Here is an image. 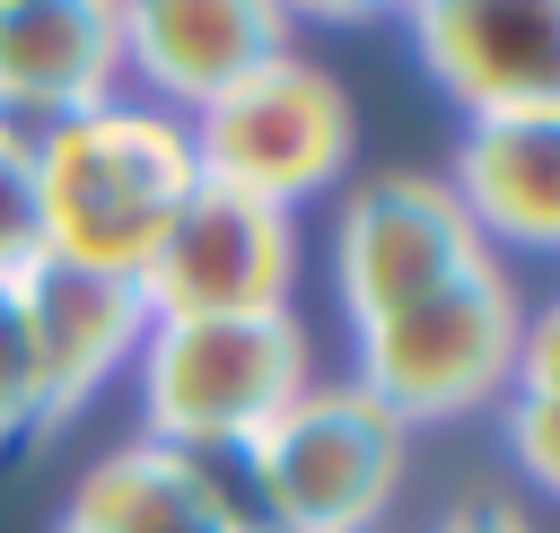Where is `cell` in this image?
I'll return each mask as SVG.
<instances>
[{
    "instance_id": "20",
    "label": "cell",
    "mask_w": 560,
    "mask_h": 533,
    "mask_svg": "<svg viewBox=\"0 0 560 533\" xmlns=\"http://www.w3.org/2000/svg\"><path fill=\"white\" fill-rule=\"evenodd\" d=\"M245 533H262V524H245Z\"/></svg>"
},
{
    "instance_id": "10",
    "label": "cell",
    "mask_w": 560,
    "mask_h": 533,
    "mask_svg": "<svg viewBox=\"0 0 560 533\" xmlns=\"http://www.w3.org/2000/svg\"><path fill=\"white\" fill-rule=\"evenodd\" d=\"M122 96V9L114 0H0V122L52 131Z\"/></svg>"
},
{
    "instance_id": "11",
    "label": "cell",
    "mask_w": 560,
    "mask_h": 533,
    "mask_svg": "<svg viewBox=\"0 0 560 533\" xmlns=\"http://www.w3.org/2000/svg\"><path fill=\"white\" fill-rule=\"evenodd\" d=\"M18 315H26V350H35V393H44V428L88 411L105 393L114 367L140 358L149 341V306L131 280L105 271H70V262H35L18 280Z\"/></svg>"
},
{
    "instance_id": "8",
    "label": "cell",
    "mask_w": 560,
    "mask_h": 533,
    "mask_svg": "<svg viewBox=\"0 0 560 533\" xmlns=\"http://www.w3.org/2000/svg\"><path fill=\"white\" fill-rule=\"evenodd\" d=\"M289 61V9L271 0H149L122 9V79L158 114L192 122L219 96H236L254 70Z\"/></svg>"
},
{
    "instance_id": "16",
    "label": "cell",
    "mask_w": 560,
    "mask_h": 533,
    "mask_svg": "<svg viewBox=\"0 0 560 533\" xmlns=\"http://www.w3.org/2000/svg\"><path fill=\"white\" fill-rule=\"evenodd\" d=\"M508 454H516V472H525L534 489L560 498V402H542V393H508Z\"/></svg>"
},
{
    "instance_id": "6",
    "label": "cell",
    "mask_w": 560,
    "mask_h": 533,
    "mask_svg": "<svg viewBox=\"0 0 560 533\" xmlns=\"http://www.w3.org/2000/svg\"><path fill=\"white\" fill-rule=\"evenodd\" d=\"M490 262L481 227L464 218V201L438 183V175H376L341 201V227H332V288H341V315L350 332L385 323V315H411L420 297L472 280Z\"/></svg>"
},
{
    "instance_id": "1",
    "label": "cell",
    "mask_w": 560,
    "mask_h": 533,
    "mask_svg": "<svg viewBox=\"0 0 560 533\" xmlns=\"http://www.w3.org/2000/svg\"><path fill=\"white\" fill-rule=\"evenodd\" d=\"M192 131L149 96H105L52 131H35V201H44V262L140 280L175 210L192 201Z\"/></svg>"
},
{
    "instance_id": "15",
    "label": "cell",
    "mask_w": 560,
    "mask_h": 533,
    "mask_svg": "<svg viewBox=\"0 0 560 533\" xmlns=\"http://www.w3.org/2000/svg\"><path fill=\"white\" fill-rule=\"evenodd\" d=\"M44 428V393H35V350H26V315L18 288H0V446Z\"/></svg>"
},
{
    "instance_id": "13",
    "label": "cell",
    "mask_w": 560,
    "mask_h": 533,
    "mask_svg": "<svg viewBox=\"0 0 560 533\" xmlns=\"http://www.w3.org/2000/svg\"><path fill=\"white\" fill-rule=\"evenodd\" d=\"M70 524L79 533H245V507L210 463L131 437L105 463H88V481L70 489Z\"/></svg>"
},
{
    "instance_id": "19",
    "label": "cell",
    "mask_w": 560,
    "mask_h": 533,
    "mask_svg": "<svg viewBox=\"0 0 560 533\" xmlns=\"http://www.w3.org/2000/svg\"><path fill=\"white\" fill-rule=\"evenodd\" d=\"M61 533H79V524H70V516H61Z\"/></svg>"
},
{
    "instance_id": "5",
    "label": "cell",
    "mask_w": 560,
    "mask_h": 533,
    "mask_svg": "<svg viewBox=\"0 0 560 533\" xmlns=\"http://www.w3.org/2000/svg\"><path fill=\"white\" fill-rule=\"evenodd\" d=\"M516 332H525V306H516L508 271L481 262L472 280L420 297L411 315L368 323L350 384L368 402H385L402 428L455 419V411H481L490 393H516Z\"/></svg>"
},
{
    "instance_id": "4",
    "label": "cell",
    "mask_w": 560,
    "mask_h": 533,
    "mask_svg": "<svg viewBox=\"0 0 560 533\" xmlns=\"http://www.w3.org/2000/svg\"><path fill=\"white\" fill-rule=\"evenodd\" d=\"M192 131V166L201 183L236 192V201H262V210H298L315 192H332L350 175V140H359V114H350V87L324 70V61H271L254 70L236 96H219L210 114L184 122Z\"/></svg>"
},
{
    "instance_id": "18",
    "label": "cell",
    "mask_w": 560,
    "mask_h": 533,
    "mask_svg": "<svg viewBox=\"0 0 560 533\" xmlns=\"http://www.w3.org/2000/svg\"><path fill=\"white\" fill-rule=\"evenodd\" d=\"M438 533H534L516 507H499V498H472V507H455V516H438Z\"/></svg>"
},
{
    "instance_id": "7",
    "label": "cell",
    "mask_w": 560,
    "mask_h": 533,
    "mask_svg": "<svg viewBox=\"0 0 560 533\" xmlns=\"http://www.w3.org/2000/svg\"><path fill=\"white\" fill-rule=\"evenodd\" d=\"M149 323H219V315H289L298 288V227L262 201L192 183L175 227L158 236L149 271L131 280Z\"/></svg>"
},
{
    "instance_id": "12",
    "label": "cell",
    "mask_w": 560,
    "mask_h": 533,
    "mask_svg": "<svg viewBox=\"0 0 560 533\" xmlns=\"http://www.w3.org/2000/svg\"><path fill=\"white\" fill-rule=\"evenodd\" d=\"M446 192L464 201L481 245L560 253V114L472 122L464 149H455V183Z\"/></svg>"
},
{
    "instance_id": "14",
    "label": "cell",
    "mask_w": 560,
    "mask_h": 533,
    "mask_svg": "<svg viewBox=\"0 0 560 533\" xmlns=\"http://www.w3.org/2000/svg\"><path fill=\"white\" fill-rule=\"evenodd\" d=\"M44 262V201H35V140L0 122V288Z\"/></svg>"
},
{
    "instance_id": "17",
    "label": "cell",
    "mask_w": 560,
    "mask_h": 533,
    "mask_svg": "<svg viewBox=\"0 0 560 533\" xmlns=\"http://www.w3.org/2000/svg\"><path fill=\"white\" fill-rule=\"evenodd\" d=\"M516 393L560 402V297L542 315H525V332H516Z\"/></svg>"
},
{
    "instance_id": "2",
    "label": "cell",
    "mask_w": 560,
    "mask_h": 533,
    "mask_svg": "<svg viewBox=\"0 0 560 533\" xmlns=\"http://www.w3.org/2000/svg\"><path fill=\"white\" fill-rule=\"evenodd\" d=\"M140 428L192 463L245 454L315 376L298 315H219V323H149L140 341Z\"/></svg>"
},
{
    "instance_id": "9",
    "label": "cell",
    "mask_w": 560,
    "mask_h": 533,
    "mask_svg": "<svg viewBox=\"0 0 560 533\" xmlns=\"http://www.w3.org/2000/svg\"><path fill=\"white\" fill-rule=\"evenodd\" d=\"M411 44L429 79L472 114H560V0H446L411 9Z\"/></svg>"
},
{
    "instance_id": "3",
    "label": "cell",
    "mask_w": 560,
    "mask_h": 533,
    "mask_svg": "<svg viewBox=\"0 0 560 533\" xmlns=\"http://www.w3.org/2000/svg\"><path fill=\"white\" fill-rule=\"evenodd\" d=\"M402 446L411 428L368 402L350 376L341 384H306L236 463L254 489L262 533H376L394 489H402Z\"/></svg>"
}]
</instances>
